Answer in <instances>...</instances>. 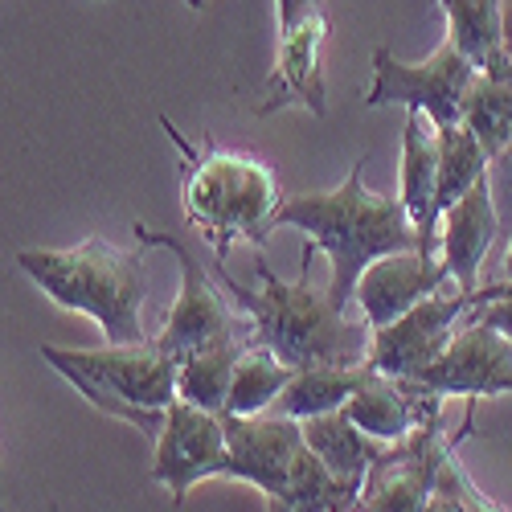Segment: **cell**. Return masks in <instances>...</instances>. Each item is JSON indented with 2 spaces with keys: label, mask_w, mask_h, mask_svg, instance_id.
<instances>
[{
  "label": "cell",
  "mask_w": 512,
  "mask_h": 512,
  "mask_svg": "<svg viewBox=\"0 0 512 512\" xmlns=\"http://www.w3.org/2000/svg\"><path fill=\"white\" fill-rule=\"evenodd\" d=\"M447 13V37L484 70L504 33V0H439Z\"/></svg>",
  "instance_id": "24"
},
{
  "label": "cell",
  "mask_w": 512,
  "mask_h": 512,
  "mask_svg": "<svg viewBox=\"0 0 512 512\" xmlns=\"http://www.w3.org/2000/svg\"><path fill=\"white\" fill-rule=\"evenodd\" d=\"M435 132H439V209H447L488 173L492 156L484 152L480 136L467 123L435 127Z\"/></svg>",
  "instance_id": "23"
},
{
  "label": "cell",
  "mask_w": 512,
  "mask_h": 512,
  "mask_svg": "<svg viewBox=\"0 0 512 512\" xmlns=\"http://www.w3.org/2000/svg\"><path fill=\"white\" fill-rule=\"evenodd\" d=\"M361 500V484L332 476L316 459L312 447H304L300 463H295V480L283 496L267 500V512H353Z\"/></svg>",
  "instance_id": "22"
},
{
  "label": "cell",
  "mask_w": 512,
  "mask_h": 512,
  "mask_svg": "<svg viewBox=\"0 0 512 512\" xmlns=\"http://www.w3.org/2000/svg\"><path fill=\"white\" fill-rule=\"evenodd\" d=\"M500 279H512V242H508V250H504V275Z\"/></svg>",
  "instance_id": "28"
},
{
  "label": "cell",
  "mask_w": 512,
  "mask_h": 512,
  "mask_svg": "<svg viewBox=\"0 0 512 512\" xmlns=\"http://www.w3.org/2000/svg\"><path fill=\"white\" fill-rule=\"evenodd\" d=\"M300 373L291 361H283L275 349L267 345H250L238 357L234 381H230V398H226V414H267L279 394L291 386V377Z\"/></svg>",
  "instance_id": "21"
},
{
  "label": "cell",
  "mask_w": 512,
  "mask_h": 512,
  "mask_svg": "<svg viewBox=\"0 0 512 512\" xmlns=\"http://www.w3.org/2000/svg\"><path fill=\"white\" fill-rule=\"evenodd\" d=\"M508 283H512V279H508Z\"/></svg>",
  "instance_id": "30"
},
{
  "label": "cell",
  "mask_w": 512,
  "mask_h": 512,
  "mask_svg": "<svg viewBox=\"0 0 512 512\" xmlns=\"http://www.w3.org/2000/svg\"><path fill=\"white\" fill-rule=\"evenodd\" d=\"M230 439H226V414L201 410L185 398L168 406V422L156 439L152 480L173 492V504H185L193 484L226 476Z\"/></svg>",
  "instance_id": "11"
},
{
  "label": "cell",
  "mask_w": 512,
  "mask_h": 512,
  "mask_svg": "<svg viewBox=\"0 0 512 512\" xmlns=\"http://www.w3.org/2000/svg\"><path fill=\"white\" fill-rule=\"evenodd\" d=\"M316 246L304 242V259H300V279L283 283L267 259L254 263V279L259 287H242L230 271L226 259L213 254V275L222 279L226 295L234 308L250 320L254 345L275 349L283 361L295 369H312V365H369L373 349V328L365 320H353L340 308L328 287H316L312 263H316Z\"/></svg>",
  "instance_id": "1"
},
{
  "label": "cell",
  "mask_w": 512,
  "mask_h": 512,
  "mask_svg": "<svg viewBox=\"0 0 512 512\" xmlns=\"http://www.w3.org/2000/svg\"><path fill=\"white\" fill-rule=\"evenodd\" d=\"M300 426H304V443L316 451V459L328 467L332 476L353 480V484H365L369 467L381 459V451L390 447V443L365 435L361 426L349 418V410H328V414L304 418Z\"/></svg>",
  "instance_id": "18"
},
{
  "label": "cell",
  "mask_w": 512,
  "mask_h": 512,
  "mask_svg": "<svg viewBox=\"0 0 512 512\" xmlns=\"http://www.w3.org/2000/svg\"><path fill=\"white\" fill-rule=\"evenodd\" d=\"M480 74L492 78L504 95H512V0H504V33H500V46H496L492 62H488Z\"/></svg>",
  "instance_id": "26"
},
{
  "label": "cell",
  "mask_w": 512,
  "mask_h": 512,
  "mask_svg": "<svg viewBox=\"0 0 512 512\" xmlns=\"http://www.w3.org/2000/svg\"><path fill=\"white\" fill-rule=\"evenodd\" d=\"M476 74H480L476 62L451 37L422 62H402L386 46H377L373 78L365 87V107L422 111L435 127H455L463 123V107H467V95H472Z\"/></svg>",
  "instance_id": "7"
},
{
  "label": "cell",
  "mask_w": 512,
  "mask_h": 512,
  "mask_svg": "<svg viewBox=\"0 0 512 512\" xmlns=\"http://www.w3.org/2000/svg\"><path fill=\"white\" fill-rule=\"evenodd\" d=\"M472 435H476V402H467V418L459 422L455 435L443 431V422H431L418 426L402 443H390L369 467L353 512H426L435 500L443 463Z\"/></svg>",
  "instance_id": "9"
},
{
  "label": "cell",
  "mask_w": 512,
  "mask_h": 512,
  "mask_svg": "<svg viewBox=\"0 0 512 512\" xmlns=\"http://www.w3.org/2000/svg\"><path fill=\"white\" fill-rule=\"evenodd\" d=\"M435 488H447L467 512H512L508 504H500V500H492V496H484V492L476 488V480L463 472L459 455H451V459L443 463V472H439V484H435Z\"/></svg>",
  "instance_id": "25"
},
{
  "label": "cell",
  "mask_w": 512,
  "mask_h": 512,
  "mask_svg": "<svg viewBox=\"0 0 512 512\" xmlns=\"http://www.w3.org/2000/svg\"><path fill=\"white\" fill-rule=\"evenodd\" d=\"M414 381L439 390L443 398L459 394L467 402L512 394V340H504L484 320V308H476L472 320L455 332L447 353L435 365H426Z\"/></svg>",
  "instance_id": "12"
},
{
  "label": "cell",
  "mask_w": 512,
  "mask_h": 512,
  "mask_svg": "<svg viewBox=\"0 0 512 512\" xmlns=\"http://www.w3.org/2000/svg\"><path fill=\"white\" fill-rule=\"evenodd\" d=\"M17 267L58 308L91 316L103 328L107 345H140V340H148L144 250L136 254L107 238H87L66 250H17Z\"/></svg>",
  "instance_id": "4"
},
{
  "label": "cell",
  "mask_w": 512,
  "mask_h": 512,
  "mask_svg": "<svg viewBox=\"0 0 512 512\" xmlns=\"http://www.w3.org/2000/svg\"><path fill=\"white\" fill-rule=\"evenodd\" d=\"M447 287H455V283H451L443 263L426 259L422 250H398V254L377 259L357 279L353 304H357V312L369 328H386V324L402 320L414 304H422L426 295L447 291Z\"/></svg>",
  "instance_id": "14"
},
{
  "label": "cell",
  "mask_w": 512,
  "mask_h": 512,
  "mask_svg": "<svg viewBox=\"0 0 512 512\" xmlns=\"http://www.w3.org/2000/svg\"><path fill=\"white\" fill-rule=\"evenodd\" d=\"M484 300H488L484 320H488L504 340H512V283H508V279L488 283V287H484Z\"/></svg>",
  "instance_id": "27"
},
{
  "label": "cell",
  "mask_w": 512,
  "mask_h": 512,
  "mask_svg": "<svg viewBox=\"0 0 512 512\" xmlns=\"http://www.w3.org/2000/svg\"><path fill=\"white\" fill-rule=\"evenodd\" d=\"M230 463L226 476L254 484L267 500L283 496L295 480V463L304 455V426L287 414H226Z\"/></svg>",
  "instance_id": "13"
},
{
  "label": "cell",
  "mask_w": 512,
  "mask_h": 512,
  "mask_svg": "<svg viewBox=\"0 0 512 512\" xmlns=\"http://www.w3.org/2000/svg\"><path fill=\"white\" fill-rule=\"evenodd\" d=\"M279 41L275 70L259 91V115L300 107L316 119L328 115V82H324V41H328V5L324 0H275Z\"/></svg>",
  "instance_id": "8"
},
{
  "label": "cell",
  "mask_w": 512,
  "mask_h": 512,
  "mask_svg": "<svg viewBox=\"0 0 512 512\" xmlns=\"http://www.w3.org/2000/svg\"><path fill=\"white\" fill-rule=\"evenodd\" d=\"M41 361H50L99 414L123 418L140 426L148 439H160L168 406L177 402V361L152 336L140 340V345H103V349L41 345Z\"/></svg>",
  "instance_id": "5"
},
{
  "label": "cell",
  "mask_w": 512,
  "mask_h": 512,
  "mask_svg": "<svg viewBox=\"0 0 512 512\" xmlns=\"http://www.w3.org/2000/svg\"><path fill=\"white\" fill-rule=\"evenodd\" d=\"M496 234H500V213H496L492 168H488L455 205L443 209L439 263L447 267V275L459 291H480V271H484V259H488Z\"/></svg>",
  "instance_id": "16"
},
{
  "label": "cell",
  "mask_w": 512,
  "mask_h": 512,
  "mask_svg": "<svg viewBox=\"0 0 512 512\" xmlns=\"http://www.w3.org/2000/svg\"><path fill=\"white\" fill-rule=\"evenodd\" d=\"M476 308H488L480 291H435L426 295L422 304H414L402 320L373 328V349H369V365L377 373L390 377H418L426 365H435L447 345L455 340V332L472 320Z\"/></svg>",
  "instance_id": "10"
},
{
  "label": "cell",
  "mask_w": 512,
  "mask_h": 512,
  "mask_svg": "<svg viewBox=\"0 0 512 512\" xmlns=\"http://www.w3.org/2000/svg\"><path fill=\"white\" fill-rule=\"evenodd\" d=\"M369 373H373L369 365H312V369H300L271 410L287 414L295 422L328 414V410H345L349 398L369 381Z\"/></svg>",
  "instance_id": "19"
},
{
  "label": "cell",
  "mask_w": 512,
  "mask_h": 512,
  "mask_svg": "<svg viewBox=\"0 0 512 512\" xmlns=\"http://www.w3.org/2000/svg\"><path fill=\"white\" fill-rule=\"evenodd\" d=\"M160 127L181 152L185 222L213 246V254L226 259L234 242L267 246L275 230V213L283 205V185L275 168L263 156L222 148L209 136L193 144L168 115H160Z\"/></svg>",
  "instance_id": "3"
},
{
  "label": "cell",
  "mask_w": 512,
  "mask_h": 512,
  "mask_svg": "<svg viewBox=\"0 0 512 512\" xmlns=\"http://www.w3.org/2000/svg\"><path fill=\"white\" fill-rule=\"evenodd\" d=\"M250 349V336H230L218 340V345H205L189 357L177 361V398L226 414V398H230V381L238 369V357Z\"/></svg>",
  "instance_id": "20"
},
{
  "label": "cell",
  "mask_w": 512,
  "mask_h": 512,
  "mask_svg": "<svg viewBox=\"0 0 512 512\" xmlns=\"http://www.w3.org/2000/svg\"><path fill=\"white\" fill-rule=\"evenodd\" d=\"M132 230H136V242L144 250H152V246L173 250V259L181 263V295H177L173 312L164 316L160 332L152 336L168 357L181 361V357H189V353H197L205 345H218V340H230V336H250V345H254L250 320L234 308L222 279L213 275V267H205L197 259V250L185 238L168 234V230H156V226H148L140 218H136Z\"/></svg>",
  "instance_id": "6"
},
{
  "label": "cell",
  "mask_w": 512,
  "mask_h": 512,
  "mask_svg": "<svg viewBox=\"0 0 512 512\" xmlns=\"http://www.w3.org/2000/svg\"><path fill=\"white\" fill-rule=\"evenodd\" d=\"M185 5H189V9H201V5H205V0H185Z\"/></svg>",
  "instance_id": "29"
},
{
  "label": "cell",
  "mask_w": 512,
  "mask_h": 512,
  "mask_svg": "<svg viewBox=\"0 0 512 512\" xmlns=\"http://www.w3.org/2000/svg\"><path fill=\"white\" fill-rule=\"evenodd\" d=\"M402 205L422 238V254L435 259V226L439 209V132L422 111H406L402 123Z\"/></svg>",
  "instance_id": "17"
},
{
  "label": "cell",
  "mask_w": 512,
  "mask_h": 512,
  "mask_svg": "<svg viewBox=\"0 0 512 512\" xmlns=\"http://www.w3.org/2000/svg\"><path fill=\"white\" fill-rule=\"evenodd\" d=\"M345 410L365 435H373L381 443H402L418 426L443 422V394L422 386L414 377H390V373L373 369Z\"/></svg>",
  "instance_id": "15"
},
{
  "label": "cell",
  "mask_w": 512,
  "mask_h": 512,
  "mask_svg": "<svg viewBox=\"0 0 512 512\" xmlns=\"http://www.w3.org/2000/svg\"><path fill=\"white\" fill-rule=\"evenodd\" d=\"M365 164L369 156H361L345 185H336L328 193H291L283 197L279 213H275V230L291 226L300 230L316 250L328 254L332 263V279H328V295L349 312L357 279L386 254L398 250H422V238L410 222V213L402 205V197H381L365 185Z\"/></svg>",
  "instance_id": "2"
}]
</instances>
